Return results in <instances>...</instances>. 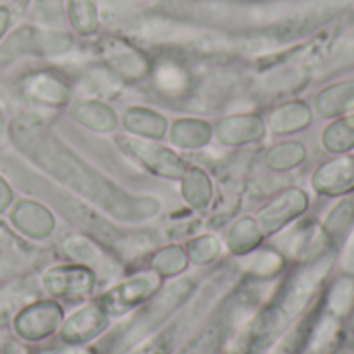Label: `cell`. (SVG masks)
<instances>
[{"mask_svg":"<svg viewBox=\"0 0 354 354\" xmlns=\"http://www.w3.org/2000/svg\"><path fill=\"white\" fill-rule=\"evenodd\" d=\"M15 145L44 172L62 185L71 187L79 195L102 205L112 216L137 222L143 216H153L158 212V201L151 197H131L118 185L93 172L89 164L79 160L68 147H64L52 131L41 124H33L31 118H15L12 124Z\"/></svg>","mask_w":354,"mask_h":354,"instance_id":"obj_1","label":"cell"},{"mask_svg":"<svg viewBox=\"0 0 354 354\" xmlns=\"http://www.w3.org/2000/svg\"><path fill=\"white\" fill-rule=\"evenodd\" d=\"M193 290L191 280H176L168 284L164 290H160L127 326L124 330L114 338L112 342V353L122 354L131 351L133 346L141 344L158 326L166 322V317L185 301V297Z\"/></svg>","mask_w":354,"mask_h":354,"instance_id":"obj_2","label":"cell"},{"mask_svg":"<svg viewBox=\"0 0 354 354\" xmlns=\"http://www.w3.org/2000/svg\"><path fill=\"white\" fill-rule=\"evenodd\" d=\"M97 54L102 56L108 71L122 81H139L151 71L149 58L122 37H104L97 41Z\"/></svg>","mask_w":354,"mask_h":354,"instance_id":"obj_3","label":"cell"},{"mask_svg":"<svg viewBox=\"0 0 354 354\" xmlns=\"http://www.w3.org/2000/svg\"><path fill=\"white\" fill-rule=\"evenodd\" d=\"M44 288L66 305L83 303L95 286V274L85 266H56L41 278Z\"/></svg>","mask_w":354,"mask_h":354,"instance_id":"obj_4","label":"cell"},{"mask_svg":"<svg viewBox=\"0 0 354 354\" xmlns=\"http://www.w3.org/2000/svg\"><path fill=\"white\" fill-rule=\"evenodd\" d=\"M160 286V276L156 272H139L120 284L112 286L97 301L108 315H122L133 307L147 301Z\"/></svg>","mask_w":354,"mask_h":354,"instance_id":"obj_5","label":"cell"},{"mask_svg":"<svg viewBox=\"0 0 354 354\" xmlns=\"http://www.w3.org/2000/svg\"><path fill=\"white\" fill-rule=\"evenodd\" d=\"M19 91L27 102L50 108L64 106L71 95L66 79L54 68H39L23 75L19 81Z\"/></svg>","mask_w":354,"mask_h":354,"instance_id":"obj_6","label":"cell"},{"mask_svg":"<svg viewBox=\"0 0 354 354\" xmlns=\"http://www.w3.org/2000/svg\"><path fill=\"white\" fill-rule=\"evenodd\" d=\"M60 319L62 309L54 301H41L21 309V313L15 317V332L29 342H37L54 334Z\"/></svg>","mask_w":354,"mask_h":354,"instance_id":"obj_7","label":"cell"},{"mask_svg":"<svg viewBox=\"0 0 354 354\" xmlns=\"http://www.w3.org/2000/svg\"><path fill=\"white\" fill-rule=\"evenodd\" d=\"M108 326V313L102 309L100 303L85 305L83 309L75 311L62 326V340L71 346H79L83 342L93 340L100 336Z\"/></svg>","mask_w":354,"mask_h":354,"instance_id":"obj_8","label":"cell"},{"mask_svg":"<svg viewBox=\"0 0 354 354\" xmlns=\"http://www.w3.org/2000/svg\"><path fill=\"white\" fill-rule=\"evenodd\" d=\"M118 145L124 149L127 156L135 158L139 164H143L145 168H149L156 174L174 176L180 172V162L172 156V151H168L164 147H158V145L141 141V139H131V137H120Z\"/></svg>","mask_w":354,"mask_h":354,"instance_id":"obj_9","label":"cell"},{"mask_svg":"<svg viewBox=\"0 0 354 354\" xmlns=\"http://www.w3.org/2000/svg\"><path fill=\"white\" fill-rule=\"evenodd\" d=\"M151 75V85L153 89L168 100H178L189 91L191 79L189 73L185 71V66H180L176 60L164 58L160 62H156L149 71Z\"/></svg>","mask_w":354,"mask_h":354,"instance_id":"obj_10","label":"cell"},{"mask_svg":"<svg viewBox=\"0 0 354 354\" xmlns=\"http://www.w3.org/2000/svg\"><path fill=\"white\" fill-rule=\"evenodd\" d=\"M62 251H64V255H68L71 259H75L79 266L89 268L93 274L97 270L104 272V274H110L114 270V261H112L110 253H106L95 241L87 239V236H71V239H64Z\"/></svg>","mask_w":354,"mask_h":354,"instance_id":"obj_11","label":"cell"},{"mask_svg":"<svg viewBox=\"0 0 354 354\" xmlns=\"http://www.w3.org/2000/svg\"><path fill=\"white\" fill-rule=\"evenodd\" d=\"M71 25L81 35H93L100 29V15L93 0H66Z\"/></svg>","mask_w":354,"mask_h":354,"instance_id":"obj_12","label":"cell"},{"mask_svg":"<svg viewBox=\"0 0 354 354\" xmlns=\"http://www.w3.org/2000/svg\"><path fill=\"white\" fill-rule=\"evenodd\" d=\"M81 85L93 97H112L120 91V79L108 68H89L81 79Z\"/></svg>","mask_w":354,"mask_h":354,"instance_id":"obj_13","label":"cell"},{"mask_svg":"<svg viewBox=\"0 0 354 354\" xmlns=\"http://www.w3.org/2000/svg\"><path fill=\"white\" fill-rule=\"evenodd\" d=\"M73 114L79 118V122H85L87 127H91L95 131H102V124L97 122V118L108 127V131L116 122V118L110 112V108L104 106V104H100V102H79V106L73 110Z\"/></svg>","mask_w":354,"mask_h":354,"instance_id":"obj_14","label":"cell"},{"mask_svg":"<svg viewBox=\"0 0 354 354\" xmlns=\"http://www.w3.org/2000/svg\"><path fill=\"white\" fill-rule=\"evenodd\" d=\"M31 301V292L25 288V284H12L0 292V309L2 311H15L27 305Z\"/></svg>","mask_w":354,"mask_h":354,"instance_id":"obj_15","label":"cell"},{"mask_svg":"<svg viewBox=\"0 0 354 354\" xmlns=\"http://www.w3.org/2000/svg\"><path fill=\"white\" fill-rule=\"evenodd\" d=\"M216 336L218 334H214V330H209V332L201 334L199 338H195L193 342H189V346H185L178 354H214L216 344H218Z\"/></svg>","mask_w":354,"mask_h":354,"instance_id":"obj_16","label":"cell"},{"mask_svg":"<svg viewBox=\"0 0 354 354\" xmlns=\"http://www.w3.org/2000/svg\"><path fill=\"white\" fill-rule=\"evenodd\" d=\"M8 23H10V12H8V8H6V6H0V37L4 35Z\"/></svg>","mask_w":354,"mask_h":354,"instance_id":"obj_17","label":"cell"},{"mask_svg":"<svg viewBox=\"0 0 354 354\" xmlns=\"http://www.w3.org/2000/svg\"><path fill=\"white\" fill-rule=\"evenodd\" d=\"M71 353V344L66 346V348H52V351H41V353L37 354H68Z\"/></svg>","mask_w":354,"mask_h":354,"instance_id":"obj_18","label":"cell"},{"mask_svg":"<svg viewBox=\"0 0 354 354\" xmlns=\"http://www.w3.org/2000/svg\"><path fill=\"white\" fill-rule=\"evenodd\" d=\"M4 118H2V110H0V141H2V129H4V122H2Z\"/></svg>","mask_w":354,"mask_h":354,"instance_id":"obj_19","label":"cell"}]
</instances>
